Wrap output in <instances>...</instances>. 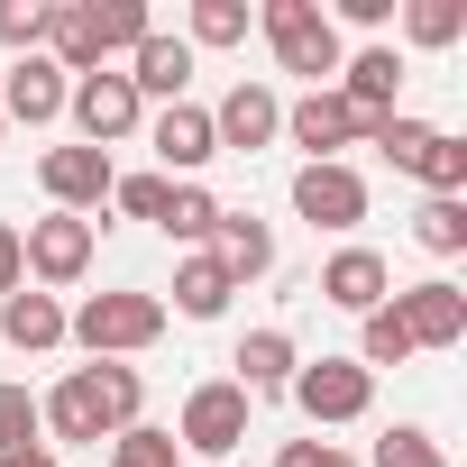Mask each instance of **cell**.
<instances>
[{"instance_id": "1", "label": "cell", "mask_w": 467, "mask_h": 467, "mask_svg": "<svg viewBox=\"0 0 467 467\" xmlns=\"http://www.w3.org/2000/svg\"><path fill=\"white\" fill-rule=\"evenodd\" d=\"M138 403H147V376L101 358V367H74V376L37 403V421H47L56 440H92V449H101V440L138 431Z\"/></svg>"}, {"instance_id": "2", "label": "cell", "mask_w": 467, "mask_h": 467, "mask_svg": "<svg viewBox=\"0 0 467 467\" xmlns=\"http://www.w3.org/2000/svg\"><path fill=\"white\" fill-rule=\"evenodd\" d=\"M65 339H83L92 358L119 367L129 348H156V339H165V303H156V294H92V303L65 321Z\"/></svg>"}, {"instance_id": "3", "label": "cell", "mask_w": 467, "mask_h": 467, "mask_svg": "<svg viewBox=\"0 0 467 467\" xmlns=\"http://www.w3.org/2000/svg\"><path fill=\"white\" fill-rule=\"evenodd\" d=\"M257 28H266V47H275L285 74H312V92H321V74H339V28H330L321 0H266Z\"/></svg>"}, {"instance_id": "4", "label": "cell", "mask_w": 467, "mask_h": 467, "mask_svg": "<svg viewBox=\"0 0 467 467\" xmlns=\"http://www.w3.org/2000/svg\"><path fill=\"white\" fill-rule=\"evenodd\" d=\"M65 110H74V129H83V147H119L138 119H147V101L129 92V74H74V92H65Z\"/></svg>"}, {"instance_id": "5", "label": "cell", "mask_w": 467, "mask_h": 467, "mask_svg": "<svg viewBox=\"0 0 467 467\" xmlns=\"http://www.w3.org/2000/svg\"><path fill=\"white\" fill-rule=\"evenodd\" d=\"M239 440H248V394L229 385V376L183 394V431H174V449H202V458H239Z\"/></svg>"}, {"instance_id": "6", "label": "cell", "mask_w": 467, "mask_h": 467, "mask_svg": "<svg viewBox=\"0 0 467 467\" xmlns=\"http://www.w3.org/2000/svg\"><path fill=\"white\" fill-rule=\"evenodd\" d=\"M312 421H358L367 403H376V376L358 367V358H312V367H294V385H285Z\"/></svg>"}, {"instance_id": "7", "label": "cell", "mask_w": 467, "mask_h": 467, "mask_svg": "<svg viewBox=\"0 0 467 467\" xmlns=\"http://www.w3.org/2000/svg\"><path fill=\"white\" fill-rule=\"evenodd\" d=\"M19 257H28L37 285H74V275L92 266V220H74V211L28 220V229H19Z\"/></svg>"}, {"instance_id": "8", "label": "cell", "mask_w": 467, "mask_h": 467, "mask_svg": "<svg viewBox=\"0 0 467 467\" xmlns=\"http://www.w3.org/2000/svg\"><path fill=\"white\" fill-rule=\"evenodd\" d=\"M294 211H303L312 229H358V220H367L358 165H303V174H294Z\"/></svg>"}, {"instance_id": "9", "label": "cell", "mask_w": 467, "mask_h": 467, "mask_svg": "<svg viewBox=\"0 0 467 467\" xmlns=\"http://www.w3.org/2000/svg\"><path fill=\"white\" fill-rule=\"evenodd\" d=\"M394 321H403V339H412V348H458V339H467V294L431 275V285L394 294Z\"/></svg>"}, {"instance_id": "10", "label": "cell", "mask_w": 467, "mask_h": 467, "mask_svg": "<svg viewBox=\"0 0 467 467\" xmlns=\"http://www.w3.org/2000/svg\"><path fill=\"white\" fill-rule=\"evenodd\" d=\"M37 183L56 192V211H101L110 202V156L101 147H47V165H37Z\"/></svg>"}, {"instance_id": "11", "label": "cell", "mask_w": 467, "mask_h": 467, "mask_svg": "<svg viewBox=\"0 0 467 467\" xmlns=\"http://www.w3.org/2000/svg\"><path fill=\"white\" fill-rule=\"evenodd\" d=\"M285 129H294V147H312V165H339V147L367 138V119H358L339 92H303V101L285 110Z\"/></svg>"}, {"instance_id": "12", "label": "cell", "mask_w": 467, "mask_h": 467, "mask_svg": "<svg viewBox=\"0 0 467 467\" xmlns=\"http://www.w3.org/2000/svg\"><path fill=\"white\" fill-rule=\"evenodd\" d=\"M275 129H285V101H275L266 83H229V101L211 110V138H220V147H239V156L266 147Z\"/></svg>"}, {"instance_id": "13", "label": "cell", "mask_w": 467, "mask_h": 467, "mask_svg": "<svg viewBox=\"0 0 467 467\" xmlns=\"http://www.w3.org/2000/svg\"><path fill=\"white\" fill-rule=\"evenodd\" d=\"M183 83H192V47L165 37V28H147L138 56H129V92L138 101H183Z\"/></svg>"}, {"instance_id": "14", "label": "cell", "mask_w": 467, "mask_h": 467, "mask_svg": "<svg viewBox=\"0 0 467 467\" xmlns=\"http://www.w3.org/2000/svg\"><path fill=\"white\" fill-rule=\"evenodd\" d=\"M385 285H394V266H385L376 248H339V257L321 266V303H339V312H358V321L385 303Z\"/></svg>"}, {"instance_id": "15", "label": "cell", "mask_w": 467, "mask_h": 467, "mask_svg": "<svg viewBox=\"0 0 467 467\" xmlns=\"http://www.w3.org/2000/svg\"><path fill=\"white\" fill-rule=\"evenodd\" d=\"M211 266H220L229 285L266 275V266H275V239H266V220H248V211H220V229H211Z\"/></svg>"}, {"instance_id": "16", "label": "cell", "mask_w": 467, "mask_h": 467, "mask_svg": "<svg viewBox=\"0 0 467 467\" xmlns=\"http://www.w3.org/2000/svg\"><path fill=\"white\" fill-rule=\"evenodd\" d=\"M65 92H74V83H65L47 56H19V65H10V92H0V119H28V129H47V119L65 110Z\"/></svg>"}, {"instance_id": "17", "label": "cell", "mask_w": 467, "mask_h": 467, "mask_svg": "<svg viewBox=\"0 0 467 467\" xmlns=\"http://www.w3.org/2000/svg\"><path fill=\"white\" fill-rule=\"evenodd\" d=\"M229 367H239L229 385H239V394L257 403V394H285L303 358H294V339H285V330H248V339H239V358H229Z\"/></svg>"}, {"instance_id": "18", "label": "cell", "mask_w": 467, "mask_h": 467, "mask_svg": "<svg viewBox=\"0 0 467 467\" xmlns=\"http://www.w3.org/2000/svg\"><path fill=\"white\" fill-rule=\"evenodd\" d=\"M339 74H348V83H339V101H348L358 119H385V110H394V92H403V56H394V47H367V56H348Z\"/></svg>"}, {"instance_id": "19", "label": "cell", "mask_w": 467, "mask_h": 467, "mask_svg": "<svg viewBox=\"0 0 467 467\" xmlns=\"http://www.w3.org/2000/svg\"><path fill=\"white\" fill-rule=\"evenodd\" d=\"M156 156H165L174 174L211 165V156H220V138H211V110H202V101H165V110H156Z\"/></svg>"}, {"instance_id": "20", "label": "cell", "mask_w": 467, "mask_h": 467, "mask_svg": "<svg viewBox=\"0 0 467 467\" xmlns=\"http://www.w3.org/2000/svg\"><path fill=\"white\" fill-rule=\"evenodd\" d=\"M0 339H10V348H56L65 339V303L37 294V285H19L10 303H0Z\"/></svg>"}, {"instance_id": "21", "label": "cell", "mask_w": 467, "mask_h": 467, "mask_svg": "<svg viewBox=\"0 0 467 467\" xmlns=\"http://www.w3.org/2000/svg\"><path fill=\"white\" fill-rule=\"evenodd\" d=\"M229 294H239V285L211 266V248L174 266V312H183V321H220V312H229Z\"/></svg>"}, {"instance_id": "22", "label": "cell", "mask_w": 467, "mask_h": 467, "mask_svg": "<svg viewBox=\"0 0 467 467\" xmlns=\"http://www.w3.org/2000/svg\"><path fill=\"white\" fill-rule=\"evenodd\" d=\"M83 19H92V47L101 56H138V37H147V0H83Z\"/></svg>"}, {"instance_id": "23", "label": "cell", "mask_w": 467, "mask_h": 467, "mask_svg": "<svg viewBox=\"0 0 467 467\" xmlns=\"http://www.w3.org/2000/svg\"><path fill=\"white\" fill-rule=\"evenodd\" d=\"M156 229H165V239H211V229H220V202H211L202 183H174L165 211H156Z\"/></svg>"}, {"instance_id": "24", "label": "cell", "mask_w": 467, "mask_h": 467, "mask_svg": "<svg viewBox=\"0 0 467 467\" xmlns=\"http://www.w3.org/2000/svg\"><path fill=\"white\" fill-rule=\"evenodd\" d=\"M367 138H376V147H385V156L412 174V165L431 156V138H440V129H431V119H403V110H385V119H367Z\"/></svg>"}, {"instance_id": "25", "label": "cell", "mask_w": 467, "mask_h": 467, "mask_svg": "<svg viewBox=\"0 0 467 467\" xmlns=\"http://www.w3.org/2000/svg\"><path fill=\"white\" fill-rule=\"evenodd\" d=\"M412 239H421L431 257H458V248H467V202H421V211H412Z\"/></svg>"}, {"instance_id": "26", "label": "cell", "mask_w": 467, "mask_h": 467, "mask_svg": "<svg viewBox=\"0 0 467 467\" xmlns=\"http://www.w3.org/2000/svg\"><path fill=\"white\" fill-rule=\"evenodd\" d=\"M248 37V0H192V37L183 47H239Z\"/></svg>"}, {"instance_id": "27", "label": "cell", "mask_w": 467, "mask_h": 467, "mask_svg": "<svg viewBox=\"0 0 467 467\" xmlns=\"http://www.w3.org/2000/svg\"><path fill=\"white\" fill-rule=\"evenodd\" d=\"M403 358H412V339H403L394 303H376V312H367V339H358V367L376 376V367H403Z\"/></svg>"}, {"instance_id": "28", "label": "cell", "mask_w": 467, "mask_h": 467, "mask_svg": "<svg viewBox=\"0 0 467 467\" xmlns=\"http://www.w3.org/2000/svg\"><path fill=\"white\" fill-rule=\"evenodd\" d=\"M37 394L28 385H10V376H0V458H10V449H37Z\"/></svg>"}, {"instance_id": "29", "label": "cell", "mask_w": 467, "mask_h": 467, "mask_svg": "<svg viewBox=\"0 0 467 467\" xmlns=\"http://www.w3.org/2000/svg\"><path fill=\"white\" fill-rule=\"evenodd\" d=\"M110 467H183V449H174V431H147L138 421V431L110 440Z\"/></svg>"}, {"instance_id": "30", "label": "cell", "mask_w": 467, "mask_h": 467, "mask_svg": "<svg viewBox=\"0 0 467 467\" xmlns=\"http://www.w3.org/2000/svg\"><path fill=\"white\" fill-rule=\"evenodd\" d=\"M403 28H412V47H458L467 10H458V0H412V10H403Z\"/></svg>"}, {"instance_id": "31", "label": "cell", "mask_w": 467, "mask_h": 467, "mask_svg": "<svg viewBox=\"0 0 467 467\" xmlns=\"http://www.w3.org/2000/svg\"><path fill=\"white\" fill-rule=\"evenodd\" d=\"M376 467H449V458H440V440H431V431H412V421H394V431L376 440Z\"/></svg>"}, {"instance_id": "32", "label": "cell", "mask_w": 467, "mask_h": 467, "mask_svg": "<svg viewBox=\"0 0 467 467\" xmlns=\"http://www.w3.org/2000/svg\"><path fill=\"white\" fill-rule=\"evenodd\" d=\"M0 47L37 56V47H47V0H0Z\"/></svg>"}, {"instance_id": "33", "label": "cell", "mask_w": 467, "mask_h": 467, "mask_svg": "<svg viewBox=\"0 0 467 467\" xmlns=\"http://www.w3.org/2000/svg\"><path fill=\"white\" fill-rule=\"evenodd\" d=\"M165 192H174L165 174H110V202H119V211H138V220H156V211H165Z\"/></svg>"}, {"instance_id": "34", "label": "cell", "mask_w": 467, "mask_h": 467, "mask_svg": "<svg viewBox=\"0 0 467 467\" xmlns=\"http://www.w3.org/2000/svg\"><path fill=\"white\" fill-rule=\"evenodd\" d=\"M275 467H358L348 449H330V440H285V458Z\"/></svg>"}, {"instance_id": "35", "label": "cell", "mask_w": 467, "mask_h": 467, "mask_svg": "<svg viewBox=\"0 0 467 467\" xmlns=\"http://www.w3.org/2000/svg\"><path fill=\"white\" fill-rule=\"evenodd\" d=\"M19 285H28V257H19V229H10V220H0V303H10Z\"/></svg>"}, {"instance_id": "36", "label": "cell", "mask_w": 467, "mask_h": 467, "mask_svg": "<svg viewBox=\"0 0 467 467\" xmlns=\"http://www.w3.org/2000/svg\"><path fill=\"white\" fill-rule=\"evenodd\" d=\"M339 19H358V28H385V19H394V0H339ZM339 19H330V28H339Z\"/></svg>"}, {"instance_id": "37", "label": "cell", "mask_w": 467, "mask_h": 467, "mask_svg": "<svg viewBox=\"0 0 467 467\" xmlns=\"http://www.w3.org/2000/svg\"><path fill=\"white\" fill-rule=\"evenodd\" d=\"M0 467H56L47 449H10V458H0Z\"/></svg>"}, {"instance_id": "38", "label": "cell", "mask_w": 467, "mask_h": 467, "mask_svg": "<svg viewBox=\"0 0 467 467\" xmlns=\"http://www.w3.org/2000/svg\"><path fill=\"white\" fill-rule=\"evenodd\" d=\"M0 129H10V119H0Z\"/></svg>"}]
</instances>
